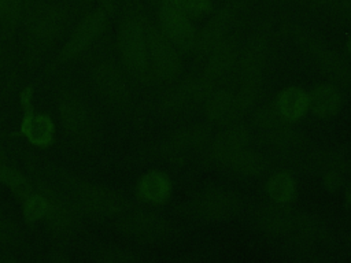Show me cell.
Wrapping results in <instances>:
<instances>
[{
  "label": "cell",
  "instance_id": "cell-32",
  "mask_svg": "<svg viewBox=\"0 0 351 263\" xmlns=\"http://www.w3.org/2000/svg\"><path fill=\"white\" fill-rule=\"evenodd\" d=\"M23 11V0H0V18L8 27H15Z\"/></svg>",
  "mask_w": 351,
  "mask_h": 263
},
{
  "label": "cell",
  "instance_id": "cell-22",
  "mask_svg": "<svg viewBox=\"0 0 351 263\" xmlns=\"http://www.w3.org/2000/svg\"><path fill=\"white\" fill-rule=\"evenodd\" d=\"M211 130L206 125L185 126L174 130L166 140V147L170 151H188L202 147L210 140Z\"/></svg>",
  "mask_w": 351,
  "mask_h": 263
},
{
  "label": "cell",
  "instance_id": "cell-17",
  "mask_svg": "<svg viewBox=\"0 0 351 263\" xmlns=\"http://www.w3.org/2000/svg\"><path fill=\"white\" fill-rule=\"evenodd\" d=\"M250 134L244 125L236 123L226 127L210 147V156L219 164L226 166L228 162L239 152L248 148Z\"/></svg>",
  "mask_w": 351,
  "mask_h": 263
},
{
  "label": "cell",
  "instance_id": "cell-27",
  "mask_svg": "<svg viewBox=\"0 0 351 263\" xmlns=\"http://www.w3.org/2000/svg\"><path fill=\"white\" fill-rule=\"evenodd\" d=\"M226 167L236 174L244 177H255L265 171L266 160L259 153L245 148L241 152H239L234 158H232L228 162Z\"/></svg>",
  "mask_w": 351,
  "mask_h": 263
},
{
  "label": "cell",
  "instance_id": "cell-19",
  "mask_svg": "<svg viewBox=\"0 0 351 263\" xmlns=\"http://www.w3.org/2000/svg\"><path fill=\"white\" fill-rule=\"evenodd\" d=\"M171 192V182L169 177L158 170L145 173L137 184V195L141 200L152 204L166 201Z\"/></svg>",
  "mask_w": 351,
  "mask_h": 263
},
{
  "label": "cell",
  "instance_id": "cell-25",
  "mask_svg": "<svg viewBox=\"0 0 351 263\" xmlns=\"http://www.w3.org/2000/svg\"><path fill=\"white\" fill-rule=\"evenodd\" d=\"M22 133L34 145H48L53 140V123L43 114H29L22 122Z\"/></svg>",
  "mask_w": 351,
  "mask_h": 263
},
{
  "label": "cell",
  "instance_id": "cell-16",
  "mask_svg": "<svg viewBox=\"0 0 351 263\" xmlns=\"http://www.w3.org/2000/svg\"><path fill=\"white\" fill-rule=\"evenodd\" d=\"M59 115L63 127L74 137H82L90 127L89 108L84 100L71 92L64 93L59 101Z\"/></svg>",
  "mask_w": 351,
  "mask_h": 263
},
{
  "label": "cell",
  "instance_id": "cell-38",
  "mask_svg": "<svg viewBox=\"0 0 351 263\" xmlns=\"http://www.w3.org/2000/svg\"><path fill=\"white\" fill-rule=\"evenodd\" d=\"M81 1H95V0H81Z\"/></svg>",
  "mask_w": 351,
  "mask_h": 263
},
{
  "label": "cell",
  "instance_id": "cell-4",
  "mask_svg": "<svg viewBox=\"0 0 351 263\" xmlns=\"http://www.w3.org/2000/svg\"><path fill=\"white\" fill-rule=\"evenodd\" d=\"M291 33L296 42L318 64L322 71H325L329 77L340 84L351 85V68L319 37L300 26H293Z\"/></svg>",
  "mask_w": 351,
  "mask_h": 263
},
{
  "label": "cell",
  "instance_id": "cell-28",
  "mask_svg": "<svg viewBox=\"0 0 351 263\" xmlns=\"http://www.w3.org/2000/svg\"><path fill=\"white\" fill-rule=\"evenodd\" d=\"M0 181L7 185L10 188V190L19 199L23 200L26 199L29 195L33 193V189L30 186V184L27 182V179L19 174L15 170L11 168H1L0 170Z\"/></svg>",
  "mask_w": 351,
  "mask_h": 263
},
{
  "label": "cell",
  "instance_id": "cell-6",
  "mask_svg": "<svg viewBox=\"0 0 351 263\" xmlns=\"http://www.w3.org/2000/svg\"><path fill=\"white\" fill-rule=\"evenodd\" d=\"M244 1L245 0H228L196 34L193 51L199 58L207 56L210 51L228 36V32L243 10Z\"/></svg>",
  "mask_w": 351,
  "mask_h": 263
},
{
  "label": "cell",
  "instance_id": "cell-14",
  "mask_svg": "<svg viewBox=\"0 0 351 263\" xmlns=\"http://www.w3.org/2000/svg\"><path fill=\"white\" fill-rule=\"evenodd\" d=\"M270 53V42L265 36H255L244 47L239 68L241 84H255L262 85V78L265 68L267 66Z\"/></svg>",
  "mask_w": 351,
  "mask_h": 263
},
{
  "label": "cell",
  "instance_id": "cell-24",
  "mask_svg": "<svg viewBox=\"0 0 351 263\" xmlns=\"http://www.w3.org/2000/svg\"><path fill=\"white\" fill-rule=\"evenodd\" d=\"M277 107L288 121L302 118L308 110V95L298 86H288L278 93Z\"/></svg>",
  "mask_w": 351,
  "mask_h": 263
},
{
  "label": "cell",
  "instance_id": "cell-33",
  "mask_svg": "<svg viewBox=\"0 0 351 263\" xmlns=\"http://www.w3.org/2000/svg\"><path fill=\"white\" fill-rule=\"evenodd\" d=\"M315 3L336 15L351 18V0H315Z\"/></svg>",
  "mask_w": 351,
  "mask_h": 263
},
{
  "label": "cell",
  "instance_id": "cell-36",
  "mask_svg": "<svg viewBox=\"0 0 351 263\" xmlns=\"http://www.w3.org/2000/svg\"><path fill=\"white\" fill-rule=\"evenodd\" d=\"M4 163V152H3V149L0 148V166Z\"/></svg>",
  "mask_w": 351,
  "mask_h": 263
},
{
  "label": "cell",
  "instance_id": "cell-34",
  "mask_svg": "<svg viewBox=\"0 0 351 263\" xmlns=\"http://www.w3.org/2000/svg\"><path fill=\"white\" fill-rule=\"evenodd\" d=\"M16 238V231L12 225L0 214V242L11 244Z\"/></svg>",
  "mask_w": 351,
  "mask_h": 263
},
{
  "label": "cell",
  "instance_id": "cell-2",
  "mask_svg": "<svg viewBox=\"0 0 351 263\" xmlns=\"http://www.w3.org/2000/svg\"><path fill=\"white\" fill-rule=\"evenodd\" d=\"M60 184L62 190L80 211L92 215H115L122 212L126 207L125 199L117 192L78 177L63 174Z\"/></svg>",
  "mask_w": 351,
  "mask_h": 263
},
{
  "label": "cell",
  "instance_id": "cell-1",
  "mask_svg": "<svg viewBox=\"0 0 351 263\" xmlns=\"http://www.w3.org/2000/svg\"><path fill=\"white\" fill-rule=\"evenodd\" d=\"M148 19L138 4L125 8L119 19L117 42L123 66L136 77H145L149 70L147 49Z\"/></svg>",
  "mask_w": 351,
  "mask_h": 263
},
{
  "label": "cell",
  "instance_id": "cell-12",
  "mask_svg": "<svg viewBox=\"0 0 351 263\" xmlns=\"http://www.w3.org/2000/svg\"><path fill=\"white\" fill-rule=\"evenodd\" d=\"M215 81L202 74L199 77H191L184 79L176 89H173L162 101L163 111L169 114L178 112L189 104L202 101L213 93Z\"/></svg>",
  "mask_w": 351,
  "mask_h": 263
},
{
  "label": "cell",
  "instance_id": "cell-15",
  "mask_svg": "<svg viewBox=\"0 0 351 263\" xmlns=\"http://www.w3.org/2000/svg\"><path fill=\"white\" fill-rule=\"evenodd\" d=\"M93 81L97 90L106 100L115 105H122L129 99L126 79L121 68L111 60H100L95 64Z\"/></svg>",
  "mask_w": 351,
  "mask_h": 263
},
{
  "label": "cell",
  "instance_id": "cell-20",
  "mask_svg": "<svg viewBox=\"0 0 351 263\" xmlns=\"http://www.w3.org/2000/svg\"><path fill=\"white\" fill-rule=\"evenodd\" d=\"M204 114L208 121L218 125L233 121L239 116L234 95L228 90L213 92L206 100Z\"/></svg>",
  "mask_w": 351,
  "mask_h": 263
},
{
  "label": "cell",
  "instance_id": "cell-26",
  "mask_svg": "<svg viewBox=\"0 0 351 263\" xmlns=\"http://www.w3.org/2000/svg\"><path fill=\"white\" fill-rule=\"evenodd\" d=\"M266 193L276 204H285L296 195L293 177L287 171H277L266 182Z\"/></svg>",
  "mask_w": 351,
  "mask_h": 263
},
{
  "label": "cell",
  "instance_id": "cell-11",
  "mask_svg": "<svg viewBox=\"0 0 351 263\" xmlns=\"http://www.w3.org/2000/svg\"><path fill=\"white\" fill-rule=\"evenodd\" d=\"M158 22L159 29L174 45L184 51L193 49L197 33L186 14L174 7L158 4Z\"/></svg>",
  "mask_w": 351,
  "mask_h": 263
},
{
  "label": "cell",
  "instance_id": "cell-10",
  "mask_svg": "<svg viewBox=\"0 0 351 263\" xmlns=\"http://www.w3.org/2000/svg\"><path fill=\"white\" fill-rule=\"evenodd\" d=\"M240 199L236 193L211 188L202 192L195 201L196 214L206 221H226L240 211Z\"/></svg>",
  "mask_w": 351,
  "mask_h": 263
},
{
  "label": "cell",
  "instance_id": "cell-30",
  "mask_svg": "<svg viewBox=\"0 0 351 263\" xmlns=\"http://www.w3.org/2000/svg\"><path fill=\"white\" fill-rule=\"evenodd\" d=\"M23 203V215L29 222H36L38 219L45 218L48 201L43 193H32L26 199L22 200Z\"/></svg>",
  "mask_w": 351,
  "mask_h": 263
},
{
  "label": "cell",
  "instance_id": "cell-37",
  "mask_svg": "<svg viewBox=\"0 0 351 263\" xmlns=\"http://www.w3.org/2000/svg\"><path fill=\"white\" fill-rule=\"evenodd\" d=\"M347 51H348V53L351 55V37H350L348 41H347Z\"/></svg>",
  "mask_w": 351,
  "mask_h": 263
},
{
  "label": "cell",
  "instance_id": "cell-23",
  "mask_svg": "<svg viewBox=\"0 0 351 263\" xmlns=\"http://www.w3.org/2000/svg\"><path fill=\"white\" fill-rule=\"evenodd\" d=\"M256 223L265 233L284 234L292 229L293 216L281 204L266 205L258 211Z\"/></svg>",
  "mask_w": 351,
  "mask_h": 263
},
{
  "label": "cell",
  "instance_id": "cell-9",
  "mask_svg": "<svg viewBox=\"0 0 351 263\" xmlns=\"http://www.w3.org/2000/svg\"><path fill=\"white\" fill-rule=\"evenodd\" d=\"M107 25V11L103 8H96L92 12L86 14L71 36L69 37L67 42L63 45L60 51L62 60H70L82 53L104 30Z\"/></svg>",
  "mask_w": 351,
  "mask_h": 263
},
{
  "label": "cell",
  "instance_id": "cell-8",
  "mask_svg": "<svg viewBox=\"0 0 351 263\" xmlns=\"http://www.w3.org/2000/svg\"><path fill=\"white\" fill-rule=\"evenodd\" d=\"M254 122L267 141L278 148H293L300 141V136L291 126V121L280 112L277 104L261 107L254 116Z\"/></svg>",
  "mask_w": 351,
  "mask_h": 263
},
{
  "label": "cell",
  "instance_id": "cell-35",
  "mask_svg": "<svg viewBox=\"0 0 351 263\" xmlns=\"http://www.w3.org/2000/svg\"><path fill=\"white\" fill-rule=\"evenodd\" d=\"M11 260V258H8V256H4V255H1L0 253V263H4V262H10Z\"/></svg>",
  "mask_w": 351,
  "mask_h": 263
},
{
  "label": "cell",
  "instance_id": "cell-5",
  "mask_svg": "<svg viewBox=\"0 0 351 263\" xmlns=\"http://www.w3.org/2000/svg\"><path fill=\"white\" fill-rule=\"evenodd\" d=\"M147 49L148 62L163 81H173L181 71V59L176 45L163 34L159 26L148 23L147 26Z\"/></svg>",
  "mask_w": 351,
  "mask_h": 263
},
{
  "label": "cell",
  "instance_id": "cell-3",
  "mask_svg": "<svg viewBox=\"0 0 351 263\" xmlns=\"http://www.w3.org/2000/svg\"><path fill=\"white\" fill-rule=\"evenodd\" d=\"M67 12L64 7L52 1L30 4L25 14V26L29 36L38 42H52L64 30Z\"/></svg>",
  "mask_w": 351,
  "mask_h": 263
},
{
  "label": "cell",
  "instance_id": "cell-13",
  "mask_svg": "<svg viewBox=\"0 0 351 263\" xmlns=\"http://www.w3.org/2000/svg\"><path fill=\"white\" fill-rule=\"evenodd\" d=\"M119 230L133 238L154 242L170 234V225L162 216L152 212L134 211L121 219Z\"/></svg>",
  "mask_w": 351,
  "mask_h": 263
},
{
  "label": "cell",
  "instance_id": "cell-31",
  "mask_svg": "<svg viewBox=\"0 0 351 263\" xmlns=\"http://www.w3.org/2000/svg\"><path fill=\"white\" fill-rule=\"evenodd\" d=\"M95 259L100 262H110V263H126L134 260V256L130 253V251L119 248V247H112V245H106L100 247L95 252Z\"/></svg>",
  "mask_w": 351,
  "mask_h": 263
},
{
  "label": "cell",
  "instance_id": "cell-29",
  "mask_svg": "<svg viewBox=\"0 0 351 263\" xmlns=\"http://www.w3.org/2000/svg\"><path fill=\"white\" fill-rule=\"evenodd\" d=\"M156 4L174 7L188 16H202L213 10L211 0H154Z\"/></svg>",
  "mask_w": 351,
  "mask_h": 263
},
{
  "label": "cell",
  "instance_id": "cell-18",
  "mask_svg": "<svg viewBox=\"0 0 351 263\" xmlns=\"http://www.w3.org/2000/svg\"><path fill=\"white\" fill-rule=\"evenodd\" d=\"M237 40L226 36L207 55V64L203 74L217 82V79H219L233 67L237 60Z\"/></svg>",
  "mask_w": 351,
  "mask_h": 263
},
{
  "label": "cell",
  "instance_id": "cell-21",
  "mask_svg": "<svg viewBox=\"0 0 351 263\" xmlns=\"http://www.w3.org/2000/svg\"><path fill=\"white\" fill-rule=\"evenodd\" d=\"M340 107L341 93L330 84H319L308 95V108L319 118L333 116Z\"/></svg>",
  "mask_w": 351,
  "mask_h": 263
},
{
  "label": "cell",
  "instance_id": "cell-7",
  "mask_svg": "<svg viewBox=\"0 0 351 263\" xmlns=\"http://www.w3.org/2000/svg\"><path fill=\"white\" fill-rule=\"evenodd\" d=\"M41 190L48 201L45 214L48 227L58 236H70L75 233L80 227V210L69 196L63 190L51 186H43Z\"/></svg>",
  "mask_w": 351,
  "mask_h": 263
}]
</instances>
